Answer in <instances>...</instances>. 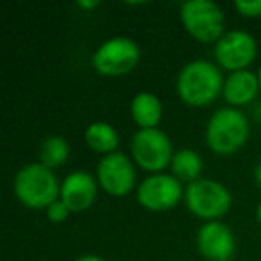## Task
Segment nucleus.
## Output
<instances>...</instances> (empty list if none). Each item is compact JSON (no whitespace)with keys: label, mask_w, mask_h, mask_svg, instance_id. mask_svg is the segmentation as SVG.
I'll use <instances>...</instances> for the list:
<instances>
[{"label":"nucleus","mask_w":261,"mask_h":261,"mask_svg":"<svg viewBox=\"0 0 261 261\" xmlns=\"http://www.w3.org/2000/svg\"><path fill=\"white\" fill-rule=\"evenodd\" d=\"M257 81H259V88H261V66H259V70H257Z\"/></svg>","instance_id":"nucleus-24"},{"label":"nucleus","mask_w":261,"mask_h":261,"mask_svg":"<svg viewBox=\"0 0 261 261\" xmlns=\"http://www.w3.org/2000/svg\"><path fill=\"white\" fill-rule=\"evenodd\" d=\"M140 61V47L135 40L116 36L106 40L95 50L91 63L97 73L106 77H120L129 73Z\"/></svg>","instance_id":"nucleus-6"},{"label":"nucleus","mask_w":261,"mask_h":261,"mask_svg":"<svg viewBox=\"0 0 261 261\" xmlns=\"http://www.w3.org/2000/svg\"><path fill=\"white\" fill-rule=\"evenodd\" d=\"M236 11L247 18L261 16V0H238L234 4Z\"/></svg>","instance_id":"nucleus-18"},{"label":"nucleus","mask_w":261,"mask_h":261,"mask_svg":"<svg viewBox=\"0 0 261 261\" xmlns=\"http://www.w3.org/2000/svg\"><path fill=\"white\" fill-rule=\"evenodd\" d=\"M15 195L23 206L33 210H47L61 195L58 175L41 163H29L15 175Z\"/></svg>","instance_id":"nucleus-2"},{"label":"nucleus","mask_w":261,"mask_h":261,"mask_svg":"<svg viewBox=\"0 0 261 261\" xmlns=\"http://www.w3.org/2000/svg\"><path fill=\"white\" fill-rule=\"evenodd\" d=\"M181 181L172 174H152L138 185L136 199L143 207L150 211L172 210L182 199Z\"/></svg>","instance_id":"nucleus-8"},{"label":"nucleus","mask_w":261,"mask_h":261,"mask_svg":"<svg viewBox=\"0 0 261 261\" xmlns=\"http://www.w3.org/2000/svg\"><path fill=\"white\" fill-rule=\"evenodd\" d=\"M249 138V122L236 108H222L215 111L206 125V143L217 154H232L242 149Z\"/></svg>","instance_id":"nucleus-3"},{"label":"nucleus","mask_w":261,"mask_h":261,"mask_svg":"<svg viewBox=\"0 0 261 261\" xmlns=\"http://www.w3.org/2000/svg\"><path fill=\"white\" fill-rule=\"evenodd\" d=\"M172 175L179 181L185 182H195L200 179V172H202V158L199 152L192 149H181L174 154L172 158Z\"/></svg>","instance_id":"nucleus-16"},{"label":"nucleus","mask_w":261,"mask_h":261,"mask_svg":"<svg viewBox=\"0 0 261 261\" xmlns=\"http://www.w3.org/2000/svg\"><path fill=\"white\" fill-rule=\"evenodd\" d=\"M161 115L163 108L160 97L150 91H142L130 100V116L140 129H156L161 122Z\"/></svg>","instance_id":"nucleus-14"},{"label":"nucleus","mask_w":261,"mask_h":261,"mask_svg":"<svg viewBox=\"0 0 261 261\" xmlns=\"http://www.w3.org/2000/svg\"><path fill=\"white\" fill-rule=\"evenodd\" d=\"M130 154L147 172L161 174L172 163V142L160 129H140L130 142Z\"/></svg>","instance_id":"nucleus-7"},{"label":"nucleus","mask_w":261,"mask_h":261,"mask_svg":"<svg viewBox=\"0 0 261 261\" xmlns=\"http://www.w3.org/2000/svg\"><path fill=\"white\" fill-rule=\"evenodd\" d=\"M97 6H98L97 0H90V2H84V0H81V2H79V8H83V9H93V8H97Z\"/></svg>","instance_id":"nucleus-20"},{"label":"nucleus","mask_w":261,"mask_h":261,"mask_svg":"<svg viewBox=\"0 0 261 261\" xmlns=\"http://www.w3.org/2000/svg\"><path fill=\"white\" fill-rule=\"evenodd\" d=\"M185 200L195 217L207 222L222 218L231 207V193L222 182L213 179H199L186 186Z\"/></svg>","instance_id":"nucleus-5"},{"label":"nucleus","mask_w":261,"mask_h":261,"mask_svg":"<svg viewBox=\"0 0 261 261\" xmlns=\"http://www.w3.org/2000/svg\"><path fill=\"white\" fill-rule=\"evenodd\" d=\"M254 177H256V182H257V186L261 188V161H259V165L256 167V172H254Z\"/></svg>","instance_id":"nucleus-22"},{"label":"nucleus","mask_w":261,"mask_h":261,"mask_svg":"<svg viewBox=\"0 0 261 261\" xmlns=\"http://www.w3.org/2000/svg\"><path fill=\"white\" fill-rule=\"evenodd\" d=\"M182 27L186 33L202 43H217L224 36L225 18L220 6L211 0H188L181 6Z\"/></svg>","instance_id":"nucleus-4"},{"label":"nucleus","mask_w":261,"mask_h":261,"mask_svg":"<svg viewBox=\"0 0 261 261\" xmlns=\"http://www.w3.org/2000/svg\"><path fill=\"white\" fill-rule=\"evenodd\" d=\"M259 90L257 73L249 72V70H240V72H231L227 75V79L224 81L222 95H224V100L231 108H234V106H245L250 100H254Z\"/></svg>","instance_id":"nucleus-13"},{"label":"nucleus","mask_w":261,"mask_h":261,"mask_svg":"<svg viewBox=\"0 0 261 261\" xmlns=\"http://www.w3.org/2000/svg\"><path fill=\"white\" fill-rule=\"evenodd\" d=\"M70 156V147L63 136H48L40 145V163L52 168L61 167Z\"/></svg>","instance_id":"nucleus-17"},{"label":"nucleus","mask_w":261,"mask_h":261,"mask_svg":"<svg viewBox=\"0 0 261 261\" xmlns=\"http://www.w3.org/2000/svg\"><path fill=\"white\" fill-rule=\"evenodd\" d=\"M97 181L106 193L123 197L135 188V167L123 152L108 154L97 165Z\"/></svg>","instance_id":"nucleus-10"},{"label":"nucleus","mask_w":261,"mask_h":261,"mask_svg":"<svg viewBox=\"0 0 261 261\" xmlns=\"http://www.w3.org/2000/svg\"><path fill=\"white\" fill-rule=\"evenodd\" d=\"M75 261H104L100 256H95V254H86V256H81L77 257Z\"/></svg>","instance_id":"nucleus-21"},{"label":"nucleus","mask_w":261,"mask_h":261,"mask_svg":"<svg viewBox=\"0 0 261 261\" xmlns=\"http://www.w3.org/2000/svg\"><path fill=\"white\" fill-rule=\"evenodd\" d=\"M98 185L91 174L84 170H75L65 177L61 182V195L59 199L68 206L72 213H81L88 210L97 199Z\"/></svg>","instance_id":"nucleus-12"},{"label":"nucleus","mask_w":261,"mask_h":261,"mask_svg":"<svg viewBox=\"0 0 261 261\" xmlns=\"http://www.w3.org/2000/svg\"><path fill=\"white\" fill-rule=\"evenodd\" d=\"M88 147L98 154H113L116 152L118 147V133L116 129L108 122H93L86 127L84 133Z\"/></svg>","instance_id":"nucleus-15"},{"label":"nucleus","mask_w":261,"mask_h":261,"mask_svg":"<svg viewBox=\"0 0 261 261\" xmlns=\"http://www.w3.org/2000/svg\"><path fill=\"white\" fill-rule=\"evenodd\" d=\"M224 79L220 68L206 59H195L182 66L177 75V93L188 106H207L222 93Z\"/></svg>","instance_id":"nucleus-1"},{"label":"nucleus","mask_w":261,"mask_h":261,"mask_svg":"<svg viewBox=\"0 0 261 261\" xmlns=\"http://www.w3.org/2000/svg\"><path fill=\"white\" fill-rule=\"evenodd\" d=\"M256 54V40L245 31H227L215 43V59L222 68L231 72L245 70L254 61Z\"/></svg>","instance_id":"nucleus-9"},{"label":"nucleus","mask_w":261,"mask_h":261,"mask_svg":"<svg viewBox=\"0 0 261 261\" xmlns=\"http://www.w3.org/2000/svg\"><path fill=\"white\" fill-rule=\"evenodd\" d=\"M70 213H72V211L68 210V206H66V204L63 202L61 199H58L56 202H52L50 206L47 207V217H48V220L54 222V224H59V222L66 220Z\"/></svg>","instance_id":"nucleus-19"},{"label":"nucleus","mask_w":261,"mask_h":261,"mask_svg":"<svg viewBox=\"0 0 261 261\" xmlns=\"http://www.w3.org/2000/svg\"><path fill=\"white\" fill-rule=\"evenodd\" d=\"M256 217H257V222L261 224V202H259V206H257V210H256Z\"/></svg>","instance_id":"nucleus-23"},{"label":"nucleus","mask_w":261,"mask_h":261,"mask_svg":"<svg viewBox=\"0 0 261 261\" xmlns=\"http://www.w3.org/2000/svg\"><path fill=\"white\" fill-rule=\"evenodd\" d=\"M199 252L210 261H231L236 250V240L229 225L215 220L206 222L197 232Z\"/></svg>","instance_id":"nucleus-11"}]
</instances>
